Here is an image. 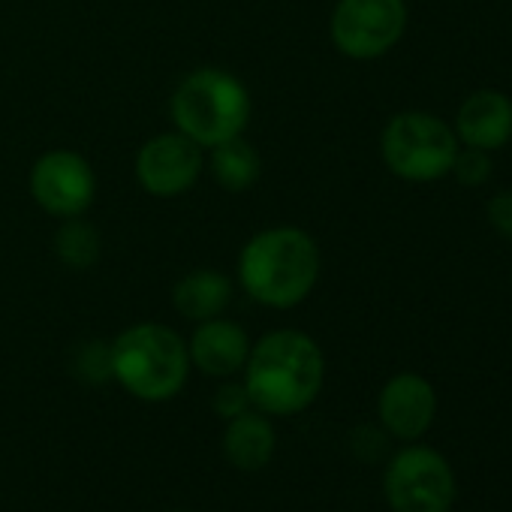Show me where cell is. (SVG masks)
Here are the masks:
<instances>
[{
	"label": "cell",
	"instance_id": "16",
	"mask_svg": "<svg viewBox=\"0 0 512 512\" xmlns=\"http://www.w3.org/2000/svg\"><path fill=\"white\" fill-rule=\"evenodd\" d=\"M52 250L58 256V263L70 272H88L100 263L103 256V238H100V229L82 217H67L61 220L58 232H55V241H52Z\"/></svg>",
	"mask_w": 512,
	"mask_h": 512
},
{
	"label": "cell",
	"instance_id": "17",
	"mask_svg": "<svg viewBox=\"0 0 512 512\" xmlns=\"http://www.w3.org/2000/svg\"><path fill=\"white\" fill-rule=\"evenodd\" d=\"M73 371L82 383H112V341H85L73 356Z\"/></svg>",
	"mask_w": 512,
	"mask_h": 512
},
{
	"label": "cell",
	"instance_id": "7",
	"mask_svg": "<svg viewBox=\"0 0 512 512\" xmlns=\"http://www.w3.org/2000/svg\"><path fill=\"white\" fill-rule=\"evenodd\" d=\"M407 22V0H338L329 37L344 58L377 61L401 43Z\"/></svg>",
	"mask_w": 512,
	"mask_h": 512
},
{
	"label": "cell",
	"instance_id": "2",
	"mask_svg": "<svg viewBox=\"0 0 512 512\" xmlns=\"http://www.w3.org/2000/svg\"><path fill=\"white\" fill-rule=\"evenodd\" d=\"M250 404L266 416H299L323 392L326 356L302 329H275L250 344L241 371Z\"/></svg>",
	"mask_w": 512,
	"mask_h": 512
},
{
	"label": "cell",
	"instance_id": "13",
	"mask_svg": "<svg viewBox=\"0 0 512 512\" xmlns=\"http://www.w3.org/2000/svg\"><path fill=\"white\" fill-rule=\"evenodd\" d=\"M275 449H278V434L272 416H266L256 407L229 419L223 428V455L241 473L263 470L275 458Z\"/></svg>",
	"mask_w": 512,
	"mask_h": 512
},
{
	"label": "cell",
	"instance_id": "1",
	"mask_svg": "<svg viewBox=\"0 0 512 512\" xmlns=\"http://www.w3.org/2000/svg\"><path fill=\"white\" fill-rule=\"evenodd\" d=\"M323 275L317 238L293 223L266 226L238 253L235 278L247 299L272 311H293L311 299Z\"/></svg>",
	"mask_w": 512,
	"mask_h": 512
},
{
	"label": "cell",
	"instance_id": "15",
	"mask_svg": "<svg viewBox=\"0 0 512 512\" xmlns=\"http://www.w3.org/2000/svg\"><path fill=\"white\" fill-rule=\"evenodd\" d=\"M205 172L226 193H244L263 175V157L244 136L226 139L205 151Z\"/></svg>",
	"mask_w": 512,
	"mask_h": 512
},
{
	"label": "cell",
	"instance_id": "3",
	"mask_svg": "<svg viewBox=\"0 0 512 512\" xmlns=\"http://www.w3.org/2000/svg\"><path fill=\"white\" fill-rule=\"evenodd\" d=\"M190 371L187 341L166 323H133L112 338V383L136 401H172Z\"/></svg>",
	"mask_w": 512,
	"mask_h": 512
},
{
	"label": "cell",
	"instance_id": "9",
	"mask_svg": "<svg viewBox=\"0 0 512 512\" xmlns=\"http://www.w3.org/2000/svg\"><path fill=\"white\" fill-rule=\"evenodd\" d=\"M205 172V148L178 133L175 127L139 145L133 175L154 199H178L196 187Z\"/></svg>",
	"mask_w": 512,
	"mask_h": 512
},
{
	"label": "cell",
	"instance_id": "5",
	"mask_svg": "<svg viewBox=\"0 0 512 512\" xmlns=\"http://www.w3.org/2000/svg\"><path fill=\"white\" fill-rule=\"evenodd\" d=\"M455 130L431 112H398L380 133V157L386 169L410 184H431L449 175L458 154Z\"/></svg>",
	"mask_w": 512,
	"mask_h": 512
},
{
	"label": "cell",
	"instance_id": "19",
	"mask_svg": "<svg viewBox=\"0 0 512 512\" xmlns=\"http://www.w3.org/2000/svg\"><path fill=\"white\" fill-rule=\"evenodd\" d=\"M253 404H250V395H247V389H244V383L241 380H232V377H226V380H220V386L214 389V395H211V410L220 416V419H235V416H241L244 410H250Z\"/></svg>",
	"mask_w": 512,
	"mask_h": 512
},
{
	"label": "cell",
	"instance_id": "11",
	"mask_svg": "<svg viewBox=\"0 0 512 512\" xmlns=\"http://www.w3.org/2000/svg\"><path fill=\"white\" fill-rule=\"evenodd\" d=\"M250 344L253 341L244 332V326L223 314L193 323V332L187 338L190 368H196L199 374L214 377V380L238 377L250 356Z\"/></svg>",
	"mask_w": 512,
	"mask_h": 512
},
{
	"label": "cell",
	"instance_id": "4",
	"mask_svg": "<svg viewBox=\"0 0 512 512\" xmlns=\"http://www.w3.org/2000/svg\"><path fill=\"white\" fill-rule=\"evenodd\" d=\"M250 112L253 103L247 85L235 73L220 67L190 70L175 85L169 100L172 127L205 151L226 139L244 136Z\"/></svg>",
	"mask_w": 512,
	"mask_h": 512
},
{
	"label": "cell",
	"instance_id": "6",
	"mask_svg": "<svg viewBox=\"0 0 512 512\" xmlns=\"http://www.w3.org/2000/svg\"><path fill=\"white\" fill-rule=\"evenodd\" d=\"M383 494L392 512H449L458 485L452 464L437 449L410 443L389 458Z\"/></svg>",
	"mask_w": 512,
	"mask_h": 512
},
{
	"label": "cell",
	"instance_id": "14",
	"mask_svg": "<svg viewBox=\"0 0 512 512\" xmlns=\"http://www.w3.org/2000/svg\"><path fill=\"white\" fill-rule=\"evenodd\" d=\"M232 293H235V284L229 275L211 266H202V269H190L187 275L175 281L172 308L187 323H202V320L226 314V308L232 305Z\"/></svg>",
	"mask_w": 512,
	"mask_h": 512
},
{
	"label": "cell",
	"instance_id": "18",
	"mask_svg": "<svg viewBox=\"0 0 512 512\" xmlns=\"http://www.w3.org/2000/svg\"><path fill=\"white\" fill-rule=\"evenodd\" d=\"M449 175H455V181L464 187H482L491 178V151L461 145L455 160H452Z\"/></svg>",
	"mask_w": 512,
	"mask_h": 512
},
{
	"label": "cell",
	"instance_id": "21",
	"mask_svg": "<svg viewBox=\"0 0 512 512\" xmlns=\"http://www.w3.org/2000/svg\"><path fill=\"white\" fill-rule=\"evenodd\" d=\"M166 512H184V509H166Z\"/></svg>",
	"mask_w": 512,
	"mask_h": 512
},
{
	"label": "cell",
	"instance_id": "12",
	"mask_svg": "<svg viewBox=\"0 0 512 512\" xmlns=\"http://www.w3.org/2000/svg\"><path fill=\"white\" fill-rule=\"evenodd\" d=\"M452 130L458 145L500 151L512 142V100L503 91L482 88L458 106Z\"/></svg>",
	"mask_w": 512,
	"mask_h": 512
},
{
	"label": "cell",
	"instance_id": "20",
	"mask_svg": "<svg viewBox=\"0 0 512 512\" xmlns=\"http://www.w3.org/2000/svg\"><path fill=\"white\" fill-rule=\"evenodd\" d=\"M485 217H488V226L503 235V238H512V190H500L488 199L485 205Z\"/></svg>",
	"mask_w": 512,
	"mask_h": 512
},
{
	"label": "cell",
	"instance_id": "10",
	"mask_svg": "<svg viewBox=\"0 0 512 512\" xmlns=\"http://www.w3.org/2000/svg\"><path fill=\"white\" fill-rule=\"evenodd\" d=\"M377 416L386 434L413 443L437 416V392L422 374L401 371L383 383L377 395Z\"/></svg>",
	"mask_w": 512,
	"mask_h": 512
},
{
	"label": "cell",
	"instance_id": "8",
	"mask_svg": "<svg viewBox=\"0 0 512 512\" xmlns=\"http://www.w3.org/2000/svg\"><path fill=\"white\" fill-rule=\"evenodd\" d=\"M28 190L55 220L82 217L97 199V172L85 154L73 148H52L34 160Z\"/></svg>",
	"mask_w": 512,
	"mask_h": 512
}]
</instances>
